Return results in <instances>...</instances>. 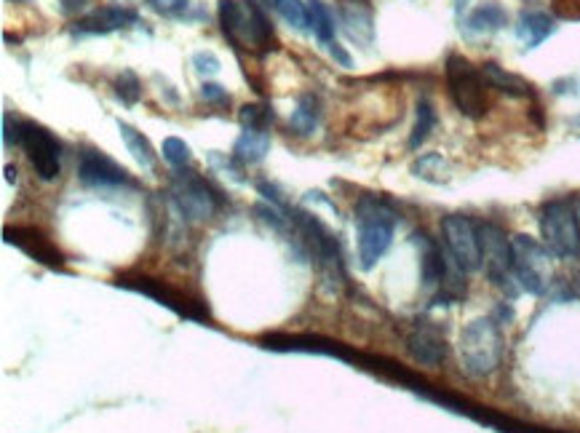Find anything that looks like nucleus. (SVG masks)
Wrapping results in <instances>:
<instances>
[{"instance_id": "nucleus-35", "label": "nucleus", "mask_w": 580, "mask_h": 433, "mask_svg": "<svg viewBox=\"0 0 580 433\" xmlns=\"http://www.w3.org/2000/svg\"><path fill=\"white\" fill-rule=\"evenodd\" d=\"M201 97L206 99V102H212V105H228L230 102V94L222 86H217V83H204L201 86Z\"/></svg>"}, {"instance_id": "nucleus-37", "label": "nucleus", "mask_w": 580, "mask_h": 433, "mask_svg": "<svg viewBox=\"0 0 580 433\" xmlns=\"http://www.w3.org/2000/svg\"><path fill=\"white\" fill-rule=\"evenodd\" d=\"M329 49V54H332V59H335L337 65H343V67H351L353 65V59H351V54H348V51L343 49V46H340V43H329L327 46Z\"/></svg>"}, {"instance_id": "nucleus-23", "label": "nucleus", "mask_w": 580, "mask_h": 433, "mask_svg": "<svg viewBox=\"0 0 580 433\" xmlns=\"http://www.w3.org/2000/svg\"><path fill=\"white\" fill-rule=\"evenodd\" d=\"M484 78H487V83H490V89H498L503 91V94H508V97H532V86L524 78H519V75L508 73V70H503L500 65H495V62H487V65L482 67Z\"/></svg>"}, {"instance_id": "nucleus-7", "label": "nucleus", "mask_w": 580, "mask_h": 433, "mask_svg": "<svg viewBox=\"0 0 580 433\" xmlns=\"http://www.w3.org/2000/svg\"><path fill=\"white\" fill-rule=\"evenodd\" d=\"M123 289L129 292H137V295H145L150 300H156L158 305H164L169 311H174L182 319L190 321H206L209 319V311L204 308V303H198L196 297H190L188 292H182L177 286H172L164 278L153 276H123L115 281Z\"/></svg>"}, {"instance_id": "nucleus-30", "label": "nucleus", "mask_w": 580, "mask_h": 433, "mask_svg": "<svg viewBox=\"0 0 580 433\" xmlns=\"http://www.w3.org/2000/svg\"><path fill=\"white\" fill-rule=\"evenodd\" d=\"M161 153H164V158L169 161V164L174 166V169H185V166H188L190 161H193L190 145L185 142V139H180V137L164 139V145H161Z\"/></svg>"}, {"instance_id": "nucleus-34", "label": "nucleus", "mask_w": 580, "mask_h": 433, "mask_svg": "<svg viewBox=\"0 0 580 433\" xmlns=\"http://www.w3.org/2000/svg\"><path fill=\"white\" fill-rule=\"evenodd\" d=\"M551 9L559 19H575L580 22V0H551Z\"/></svg>"}, {"instance_id": "nucleus-32", "label": "nucleus", "mask_w": 580, "mask_h": 433, "mask_svg": "<svg viewBox=\"0 0 580 433\" xmlns=\"http://www.w3.org/2000/svg\"><path fill=\"white\" fill-rule=\"evenodd\" d=\"M209 164L217 169V172H222L225 177H230L233 182H244V174H241V161H236V156H222V153H212L209 156Z\"/></svg>"}, {"instance_id": "nucleus-21", "label": "nucleus", "mask_w": 580, "mask_h": 433, "mask_svg": "<svg viewBox=\"0 0 580 433\" xmlns=\"http://www.w3.org/2000/svg\"><path fill=\"white\" fill-rule=\"evenodd\" d=\"M268 150H270L268 131L244 129L241 131V137L236 139V145H233V156H236V161H241L244 166H254L268 156Z\"/></svg>"}, {"instance_id": "nucleus-18", "label": "nucleus", "mask_w": 580, "mask_h": 433, "mask_svg": "<svg viewBox=\"0 0 580 433\" xmlns=\"http://www.w3.org/2000/svg\"><path fill=\"white\" fill-rule=\"evenodd\" d=\"M340 19H343V30L351 41L361 46H372L375 41V19L364 0H345L340 6Z\"/></svg>"}, {"instance_id": "nucleus-2", "label": "nucleus", "mask_w": 580, "mask_h": 433, "mask_svg": "<svg viewBox=\"0 0 580 433\" xmlns=\"http://www.w3.org/2000/svg\"><path fill=\"white\" fill-rule=\"evenodd\" d=\"M353 214H356V225H359L361 268H375L380 257L391 249L399 214H396L391 201L383 196H361Z\"/></svg>"}, {"instance_id": "nucleus-13", "label": "nucleus", "mask_w": 580, "mask_h": 433, "mask_svg": "<svg viewBox=\"0 0 580 433\" xmlns=\"http://www.w3.org/2000/svg\"><path fill=\"white\" fill-rule=\"evenodd\" d=\"M78 180L86 188H121L131 185L129 172L121 164H115L113 158L105 156L102 150L83 148L78 158Z\"/></svg>"}, {"instance_id": "nucleus-40", "label": "nucleus", "mask_w": 580, "mask_h": 433, "mask_svg": "<svg viewBox=\"0 0 580 433\" xmlns=\"http://www.w3.org/2000/svg\"><path fill=\"white\" fill-rule=\"evenodd\" d=\"M575 286H578V289H580V270H578V276H575Z\"/></svg>"}, {"instance_id": "nucleus-15", "label": "nucleus", "mask_w": 580, "mask_h": 433, "mask_svg": "<svg viewBox=\"0 0 580 433\" xmlns=\"http://www.w3.org/2000/svg\"><path fill=\"white\" fill-rule=\"evenodd\" d=\"M407 351L423 367H442V361L447 359V340L442 329L433 327L431 321H417L407 335Z\"/></svg>"}, {"instance_id": "nucleus-22", "label": "nucleus", "mask_w": 580, "mask_h": 433, "mask_svg": "<svg viewBox=\"0 0 580 433\" xmlns=\"http://www.w3.org/2000/svg\"><path fill=\"white\" fill-rule=\"evenodd\" d=\"M321 121V102L319 97L313 94H303L297 99V107L292 110V118H289V129L295 131L297 137H311L316 126Z\"/></svg>"}, {"instance_id": "nucleus-33", "label": "nucleus", "mask_w": 580, "mask_h": 433, "mask_svg": "<svg viewBox=\"0 0 580 433\" xmlns=\"http://www.w3.org/2000/svg\"><path fill=\"white\" fill-rule=\"evenodd\" d=\"M193 67L198 75H217L220 73V59L214 57L212 51H198V54H193Z\"/></svg>"}, {"instance_id": "nucleus-8", "label": "nucleus", "mask_w": 580, "mask_h": 433, "mask_svg": "<svg viewBox=\"0 0 580 433\" xmlns=\"http://www.w3.org/2000/svg\"><path fill=\"white\" fill-rule=\"evenodd\" d=\"M514 252V276L524 292L543 295L551 286V252L530 236L511 238Z\"/></svg>"}, {"instance_id": "nucleus-10", "label": "nucleus", "mask_w": 580, "mask_h": 433, "mask_svg": "<svg viewBox=\"0 0 580 433\" xmlns=\"http://www.w3.org/2000/svg\"><path fill=\"white\" fill-rule=\"evenodd\" d=\"M479 238H482V268L492 284L514 292V252H511V238L506 230L495 222L479 225Z\"/></svg>"}, {"instance_id": "nucleus-17", "label": "nucleus", "mask_w": 580, "mask_h": 433, "mask_svg": "<svg viewBox=\"0 0 580 433\" xmlns=\"http://www.w3.org/2000/svg\"><path fill=\"white\" fill-rule=\"evenodd\" d=\"M137 22V11L126 9V6H102V9L91 11L86 17L75 22L73 33L78 35H107L123 27H131Z\"/></svg>"}, {"instance_id": "nucleus-16", "label": "nucleus", "mask_w": 580, "mask_h": 433, "mask_svg": "<svg viewBox=\"0 0 580 433\" xmlns=\"http://www.w3.org/2000/svg\"><path fill=\"white\" fill-rule=\"evenodd\" d=\"M415 246L420 249V276H423L425 289H436V286H444V278H447V268H450V254L447 249L436 244L428 233L417 230L412 236Z\"/></svg>"}, {"instance_id": "nucleus-24", "label": "nucleus", "mask_w": 580, "mask_h": 433, "mask_svg": "<svg viewBox=\"0 0 580 433\" xmlns=\"http://www.w3.org/2000/svg\"><path fill=\"white\" fill-rule=\"evenodd\" d=\"M118 131H121L123 145L129 148L134 161H137L145 172H153V169H156V150H153V145L148 142V137H142V131H137L134 126L121 121H118Z\"/></svg>"}, {"instance_id": "nucleus-4", "label": "nucleus", "mask_w": 580, "mask_h": 433, "mask_svg": "<svg viewBox=\"0 0 580 433\" xmlns=\"http://www.w3.org/2000/svg\"><path fill=\"white\" fill-rule=\"evenodd\" d=\"M460 364L471 377H487L500 367L503 359V335L492 319L471 321L460 332L458 343Z\"/></svg>"}, {"instance_id": "nucleus-28", "label": "nucleus", "mask_w": 580, "mask_h": 433, "mask_svg": "<svg viewBox=\"0 0 580 433\" xmlns=\"http://www.w3.org/2000/svg\"><path fill=\"white\" fill-rule=\"evenodd\" d=\"M273 6L281 14L286 25H292L295 30H305L311 27V17H308V6L303 0H273Z\"/></svg>"}, {"instance_id": "nucleus-12", "label": "nucleus", "mask_w": 580, "mask_h": 433, "mask_svg": "<svg viewBox=\"0 0 580 433\" xmlns=\"http://www.w3.org/2000/svg\"><path fill=\"white\" fill-rule=\"evenodd\" d=\"M442 236L452 260L466 273L482 268V238H479V225H474V220H468L466 214H450L442 220Z\"/></svg>"}, {"instance_id": "nucleus-5", "label": "nucleus", "mask_w": 580, "mask_h": 433, "mask_svg": "<svg viewBox=\"0 0 580 433\" xmlns=\"http://www.w3.org/2000/svg\"><path fill=\"white\" fill-rule=\"evenodd\" d=\"M444 75H447V91L460 113L474 121L484 118L490 110V83L482 70L471 65L466 57L450 54L444 65Z\"/></svg>"}, {"instance_id": "nucleus-3", "label": "nucleus", "mask_w": 580, "mask_h": 433, "mask_svg": "<svg viewBox=\"0 0 580 433\" xmlns=\"http://www.w3.org/2000/svg\"><path fill=\"white\" fill-rule=\"evenodd\" d=\"M292 225H295L297 236L305 244V249L311 252L316 270L321 273V281L329 289H340L345 284V268H343V254L337 246V238L332 236V230L316 217L303 209L292 212Z\"/></svg>"}, {"instance_id": "nucleus-39", "label": "nucleus", "mask_w": 580, "mask_h": 433, "mask_svg": "<svg viewBox=\"0 0 580 433\" xmlns=\"http://www.w3.org/2000/svg\"><path fill=\"white\" fill-rule=\"evenodd\" d=\"M6 180L17 182V169L14 166H6Z\"/></svg>"}, {"instance_id": "nucleus-31", "label": "nucleus", "mask_w": 580, "mask_h": 433, "mask_svg": "<svg viewBox=\"0 0 580 433\" xmlns=\"http://www.w3.org/2000/svg\"><path fill=\"white\" fill-rule=\"evenodd\" d=\"M115 94L121 99L123 105H137L139 97H142V83L131 70H123L118 78H115Z\"/></svg>"}, {"instance_id": "nucleus-9", "label": "nucleus", "mask_w": 580, "mask_h": 433, "mask_svg": "<svg viewBox=\"0 0 580 433\" xmlns=\"http://www.w3.org/2000/svg\"><path fill=\"white\" fill-rule=\"evenodd\" d=\"M172 201L177 206V212L185 217V220L193 222H206L217 217L220 212V196L217 190L198 177L196 172H180L172 180Z\"/></svg>"}, {"instance_id": "nucleus-27", "label": "nucleus", "mask_w": 580, "mask_h": 433, "mask_svg": "<svg viewBox=\"0 0 580 433\" xmlns=\"http://www.w3.org/2000/svg\"><path fill=\"white\" fill-rule=\"evenodd\" d=\"M433 126H436V110L428 99H420L417 102V113H415V126H412V134H409V148L417 150L423 145L425 139L431 137Z\"/></svg>"}, {"instance_id": "nucleus-20", "label": "nucleus", "mask_w": 580, "mask_h": 433, "mask_svg": "<svg viewBox=\"0 0 580 433\" xmlns=\"http://www.w3.org/2000/svg\"><path fill=\"white\" fill-rule=\"evenodd\" d=\"M508 25V11L500 6L498 0H490V3H482L476 6L471 14L466 17V30L471 35H492L503 30Z\"/></svg>"}, {"instance_id": "nucleus-1", "label": "nucleus", "mask_w": 580, "mask_h": 433, "mask_svg": "<svg viewBox=\"0 0 580 433\" xmlns=\"http://www.w3.org/2000/svg\"><path fill=\"white\" fill-rule=\"evenodd\" d=\"M222 35L233 49H246L252 54H268L278 49L276 33L257 0H220L217 6Z\"/></svg>"}, {"instance_id": "nucleus-11", "label": "nucleus", "mask_w": 580, "mask_h": 433, "mask_svg": "<svg viewBox=\"0 0 580 433\" xmlns=\"http://www.w3.org/2000/svg\"><path fill=\"white\" fill-rule=\"evenodd\" d=\"M19 148L27 153V161L43 182L57 180L62 174V145L46 126L33 121L22 123V139Z\"/></svg>"}, {"instance_id": "nucleus-36", "label": "nucleus", "mask_w": 580, "mask_h": 433, "mask_svg": "<svg viewBox=\"0 0 580 433\" xmlns=\"http://www.w3.org/2000/svg\"><path fill=\"white\" fill-rule=\"evenodd\" d=\"M150 6L161 14H182V11L188 9L190 0H148Z\"/></svg>"}, {"instance_id": "nucleus-25", "label": "nucleus", "mask_w": 580, "mask_h": 433, "mask_svg": "<svg viewBox=\"0 0 580 433\" xmlns=\"http://www.w3.org/2000/svg\"><path fill=\"white\" fill-rule=\"evenodd\" d=\"M412 174L433 185H444L450 180V164L444 161L442 153H425L412 164Z\"/></svg>"}, {"instance_id": "nucleus-14", "label": "nucleus", "mask_w": 580, "mask_h": 433, "mask_svg": "<svg viewBox=\"0 0 580 433\" xmlns=\"http://www.w3.org/2000/svg\"><path fill=\"white\" fill-rule=\"evenodd\" d=\"M3 238L6 244L17 246L22 252L35 262H43L49 268H62L65 265V257L59 252L57 246L51 244V238L38 228H22V225H14V228H3Z\"/></svg>"}, {"instance_id": "nucleus-41", "label": "nucleus", "mask_w": 580, "mask_h": 433, "mask_svg": "<svg viewBox=\"0 0 580 433\" xmlns=\"http://www.w3.org/2000/svg\"><path fill=\"white\" fill-rule=\"evenodd\" d=\"M575 209H578V220H580V198H578V201H575Z\"/></svg>"}, {"instance_id": "nucleus-6", "label": "nucleus", "mask_w": 580, "mask_h": 433, "mask_svg": "<svg viewBox=\"0 0 580 433\" xmlns=\"http://www.w3.org/2000/svg\"><path fill=\"white\" fill-rule=\"evenodd\" d=\"M540 236L543 244L559 260L580 257V220L578 209L570 201H548L540 209Z\"/></svg>"}, {"instance_id": "nucleus-26", "label": "nucleus", "mask_w": 580, "mask_h": 433, "mask_svg": "<svg viewBox=\"0 0 580 433\" xmlns=\"http://www.w3.org/2000/svg\"><path fill=\"white\" fill-rule=\"evenodd\" d=\"M308 17H311V30L324 46L335 43V17L321 0H308Z\"/></svg>"}, {"instance_id": "nucleus-29", "label": "nucleus", "mask_w": 580, "mask_h": 433, "mask_svg": "<svg viewBox=\"0 0 580 433\" xmlns=\"http://www.w3.org/2000/svg\"><path fill=\"white\" fill-rule=\"evenodd\" d=\"M273 118H276V115H273V110H270L268 105H244L238 110V121H241L244 129L268 131Z\"/></svg>"}, {"instance_id": "nucleus-38", "label": "nucleus", "mask_w": 580, "mask_h": 433, "mask_svg": "<svg viewBox=\"0 0 580 433\" xmlns=\"http://www.w3.org/2000/svg\"><path fill=\"white\" fill-rule=\"evenodd\" d=\"M59 3H62V11H65V14H75V11L83 9L89 0H59Z\"/></svg>"}, {"instance_id": "nucleus-19", "label": "nucleus", "mask_w": 580, "mask_h": 433, "mask_svg": "<svg viewBox=\"0 0 580 433\" xmlns=\"http://www.w3.org/2000/svg\"><path fill=\"white\" fill-rule=\"evenodd\" d=\"M554 19L546 11H522L516 19V38L527 46V49H538L540 43L554 35Z\"/></svg>"}]
</instances>
